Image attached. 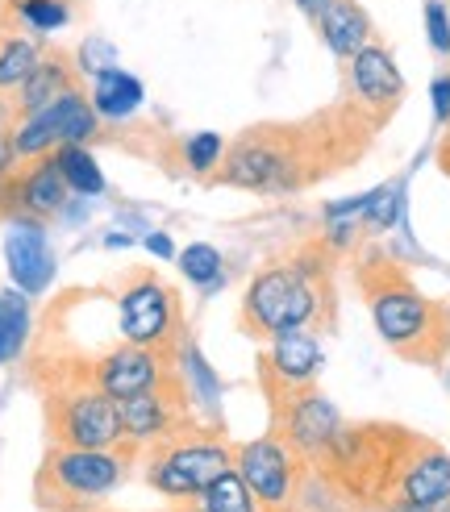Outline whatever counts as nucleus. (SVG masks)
I'll list each match as a JSON object with an SVG mask.
<instances>
[{
	"mask_svg": "<svg viewBox=\"0 0 450 512\" xmlns=\"http://www.w3.org/2000/svg\"><path fill=\"white\" fill-rule=\"evenodd\" d=\"M317 34L346 63V59H355L359 50L375 38V25H371V17H367V9L359 5V0H334V5L321 13Z\"/></svg>",
	"mask_w": 450,
	"mask_h": 512,
	"instance_id": "19",
	"label": "nucleus"
},
{
	"mask_svg": "<svg viewBox=\"0 0 450 512\" xmlns=\"http://www.w3.org/2000/svg\"><path fill=\"white\" fill-rule=\"evenodd\" d=\"M446 500H450V454L438 442L421 438L405 475H400V483H396L388 508H396V512H434Z\"/></svg>",
	"mask_w": 450,
	"mask_h": 512,
	"instance_id": "13",
	"label": "nucleus"
},
{
	"mask_svg": "<svg viewBox=\"0 0 450 512\" xmlns=\"http://www.w3.org/2000/svg\"><path fill=\"white\" fill-rule=\"evenodd\" d=\"M225 471H234V446L225 442L221 425L188 421L150 442L146 479L163 496H200Z\"/></svg>",
	"mask_w": 450,
	"mask_h": 512,
	"instance_id": "6",
	"label": "nucleus"
},
{
	"mask_svg": "<svg viewBox=\"0 0 450 512\" xmlns=\"http://www.w3.org/2000/svg\"><path fill=\"white\" fill-rule=\"evenodd\" d=\"M255 367H259V388L267 396V413L271 421H280L288 408H296V400L317 392L321 346L309 334H280L267 342V350H259Z\"/></svg>",
	"mask_w": 450,
	"mask_h": 512,
	"instance_id": "9",
	"label": "nucleus"
},
{
	"mask_svg": "<svg viewBox=\"0 0 450 512\" xmlns=\"http://www.w3.org/2000/svg\"><path fill=\"white\" fill-rule=\"evenodd\" d=\"M342 75H346V100L359 113H367L380 130L396 117V109L405 105V92H409L405 75H400L392 50L380 38H371L355 59H346Z\"/></svg>",
	"mask_w": 450,
	"mask_h": 512,
	"instance_id": "12",
	"label": "nucleus"
},
{
	"mask_svg": "<svg viewBox=\"0 0 450 512\" xmlns=\"http://www.w3.org/2000/svg\"><path fill=\"white\" fill-rule=\"evenodd\" d=\"M300 467H309V458H300L275 429L255 442L234 446V471L246 479V488L255 492V500L271 512L292 504V496L300 488Z\"/></svg>",
	"mask_w": 450,
	"mask_h": 512,
	"instance_id": "11",
	"label": "nucleus"
},
{
	"mask_svg": "<svg viewBox=\"0 0 450 512\" xmlns=\"http://www.w3.org/2000/svg\"><path fill=\"white\" fill-rule=\"evenodd\" d=\"M134 450H138L134 442H121L113 450H75V446L50 450L38 475V496L55 508H84L96 496L117 488Z\"/></svg>",
	"mask_w": 450,
	"mask_h": 512,
	"instance_id": "8",
	"label": "nucleus"
},
{
	"mask_svg": "<svg viewBox=\"0 0 450 512\" xmlns=\"http://www.w3.org/2000/svg\"><path fill=\"white\" fill-rule=\"evenodd\" d=\"M55 159H59V171H63V179H67L71 192L96 196L100 188H105V175H100L96 159L88 155L84 146H55Z\"/></svg>",
	"mask_w": 450,
	"mask_h": 512,
	"instance_id": "23",
	"label": "nucleus"
},
{
	"mask_svg": "<svg viewBox=\"0 0 450 512\" xmlns=\"http://www.w3.org/2000/svg\"><path fill=\"white\" fill-rule=\"evenodd\" d=\"M146 246L155 250V254H171V242H167L163 234H150V238H146Z\"/></svg>",
	"mask_w": 450,
	"mask_h": 512,
	"instance_id": "31",
	"label": "nucleus"
},
{
	"mask_svg": "<svg viewBox=\"0 0 450 512\" xmlns=\"http://www.w3.org/2000/svg\"><path fill=\"white\" fill-rule=\"evenodd\" d=\"M425 25H430V42H434L438 55H450V21H446L442 0H430V5H425Z\"/></svg>",
	"mask_w": 450,
	"mask_h": 512,
	"instance_id": "27",
	"label": "nucleus"
},
{
	"mask_svg": "<svg viewBox=\"0 0 450 512\" xmlns=\"http://www.w3.org/2000/svg\"><path fill=\"white\" fill-rule=\"evenodd\" d=\"M92 138H96V105L84 96V88L50 100L38 113H25V121L9 134L13 159H42L55 146H84Z\"/></svg>",
	"mask_w": 450,
	"mask_h": 512,
	"instance_id": "10",
	"label": "nucleus"
},
{
	"mask_svg": "<svg viewBox=\"0 0 450 512\" xmlns=\"http://www.w3.org/2000/svg\"><path fill=\"white\" fill-rule=\"evenodd\" d=\"M330 5H334V0H296V9H300V13H305V17L313 21V25L321 21V13H325V9H330Z\"/></svg>",
	"mask_w": 450,
	"mask_h": 512,
	"instance_id": "29",
	"label": "nucleus"
},
{
	"mask_svg": "<svg viewBox=\"0 0 450 512\" xmlns=\"http://www.w3.org/2000/svg\"><path fill=\"white\" fill-rule=\"evenodd\" d=\"M92 105L100 117H130L142 105V84L121 67H105L92 75Z\"/></svg>",
	"mask_w": 450,
	"mask_h": 512,
	"instance_id": "20",
	"label": "nucleus"
},
{
	"mask_svg": "<svg viewBox=\"0 0 450 512\" xmlns=\"http://www.w3.org/2000/svg\"><path fill=\"white\" fill-rule=\"evenodd\" d=\"M75 88H80V71H75L67 50H42V59L34 63V71L25 75V84L17 88V109L38 113L50 105V100H59Z\"/></svg>",
	"mask_w": 450,
	"mask_h": 512,
	"instance_id": "17",
	"label": "nucleus"
},
{
	"mask_svg": "<svg viewBox=\"0 0 450 512\" xmlns=\"http://www.w3.org/2000/svg\"><path fill=\"white\" fill-rule=\"evenodd\" d=\"M421 442L417 429L392 425V421H342L334 442L325 446L309 467L346 500L363 504H392V492L405 475L409 458Z\"/></svg>",
	"mask_w": 450,
	"mask_h": 512,
	"instance_id": "4",
	"label": "nucleus"
},
{
	"mask_svg": "<svg viewBox=\"0 0 450 512\" xmlns=\"http://www.w3.org/2000/svg\"><path fill=\"white\" fill-rule=\"evenodd\" d=\"M338 246L330 238H309L292 254L267 263L238 304V329L255 342L280 334H325L338 325V288H334Z\"/></svg>",
	"mask_w": 450,
	"mask_h": 512,
	"instance_id": "2",
	"label": "nucleus"
},
{
	"mask_svg": "<svg viewBox=\"0 0 450 512\" xmlns=\"http://www.w3.org/2000/svg\"><path fill=\"white\" fill-rule=\"evenodd\" d=\"M117 329L125 342L155 350L167 363H180V354H184L180 292L155 271H134L117 296Z\"/></svg>",
	"mask_w": 450,
	"mask_h": 512,
	"instance_id": "7",
	"label": "nucleus"
},
{
	"mask_svg": "<svg viewBox=\"0 0 450 512\" xmlns=\"http://www.w3.org/2000/svg\"><path fill=\"white\" fill-rule=\"evenodd\" d=\"M67 179L59 171V159H55V150L50 155H42L38 167L25 171L17 184H13V200H17V209L21 213H34V217H55L63 213V204H67Z\"/></svg>",
	"mask_w": 450,
	"mask_h": 512,
	"instance_id": "18",
	"label": "nucleus"
},
{
	"mask_svg": "<svg viewBox=\"0 0 450 512\" xmlns=\"http://www.w3.org/2000/svg\"><path fill=\"white\" fill-rule=\"evenodd\" d=\"M434 109L442 121H450V80H438L434 84Z\"/></svg>",
	"mask_w": 450,
	"mask_h": 512,
	"instance_id": "28",
	"label": "nucleus"
},
{
	"mask_svg": "<svg viewBox=\"0 0 450 512\" xmlns=\"http://www.w3.org/2000/svg\"><path fill=\"white\" fill-rule=\"evenodd\" d=\"M221 155H225V142H221L217 134H192V138L184 142V163H188L196 175H213L217 163H221Z\"/></svg>",
	"mask_w": 450,
	"mask_h": 512,
	"instance_id": "24",
	"label": "nucleus"
},
{
	"mask_svg": "<svg viewBox=\"0 0 450 512\" xmlns=\"http://www.w3.org/2000/svg\"><path fill=\"white\" fill-rule=\"evenodd\" d=\"M9 13L21 30L50 34V30H63L75 17V0H9Z\"/></svg>",
	"mask_w": 450,
	"mask_h": 512,
	"instance_id": "21",
	"label": "nucleus"
},
{
	"mask_svg": "<svg viewBox=\"0 0 450 512\" xmlns=\"http://www.w3.org/2000/svg\"><path fill=\"white\" fill-rule=\"evenodd\" d=\"M442 367H446V383H450V358H446V363H442Z\"/></svg>",
	"mask_w": 450,
	"mask_h": 512,
	"instance_id": "33",
	"label": "nucleus"
},
{
	"mask_svg": "<svg viewBox=\"0 0 450 512\" xmlns=\"http://www.w3.org/2000/svg\"><path fill=\"white\" fill-rule=\"evenodd\" d=\"M200 512H259V500L238 471H225L200 492Z\"/></svg>",
	"mask_w": 450,
	"mask_h": 512,
	"instance_id": "22",
	"label": "nucleus"
},
{
	"mask_svg": "<svg viewBox=\"0 0 450 512\" xmlns=\"http://www.w3.org/2000/svg\"><path fill=\"white\" fill-rule=\"evenodd\" d=\"M355 284L367 300V313L396 358L413 367H442L450 358V304L417 288L409 267L388 250L367 246L355 259Z\"/></svg>",
	"mask_w": 450,
	"mask_h": 512,
	"instance_id": "3",
	"label": "nucleus"
},
{
	"mask_svg": "<svg viewBox=\"0 0 450 512\" xmlns=\"http://www.w3.org/2000/svg\"><path fill=\"white\" fill-rule=\"evenodd\" d=\"M375 125L350 100H334L292 121H259L225 146L213 184L242 192H305L338 171H350L375 146Z\"/></svg>",
	"mask_w": 450,
	"mask_h": 512,
	"instance_id": "1",
	"label": "nucleus"
},
{
	"mask_svg": "<svg viewBox=\"0 0 450 512\" xmlns=\"http://www.w3.org/2000/svg\"><path fill=\"white\" fill-rule=\"evenodd\" d=\"M396 209H400L396 188H380V192H371V196H367V204H363V225L371 229V234H384V229L396 221Z\"/></svg>",
	"mask_w": 450,
	"mask_h": 512,
	"instance_id": "26",
	"label": "nucleus"
},
{
	"mask_svg": "<svg viewBox=\"0 0 450 512\" xmlns=\"http://www.w3.org/2000/svg\"><path fill=\"white\" fill-rule=\"evenodd\" d=\"M163 367H171V363H167V358H159L155 350L117 338L113 346H105L96 354L92 379H96V388H105L113 400H125L134 392H146L150 383L163 375Z\"/></svg>",
	"mask_w": 450,
	"mask_h": 512,
	"instance_id": "14",
	"label": "nucleus"
},
{
	"mask_svg": "<svg viewBox=\"0 0 450 512\" xmlns=\"http://www.w3.org/2000/svg\"><path fill=\"white\" fill-rule=\"evenodd\" d=\"M13 21V13H9V0H0V25H9Z\"/></svg>",
	"mask_w": 450,
	"mask_h": 512,
	"instance_id": "32",
	"label": "nucleus"
},
{
	"mask_svg": "<svg viewBox=\"0 0 450 512\" xmlns=\"http://www.w3.org/2000/svg\"><path fill=\"white\" fill-rule=\"evenodd\" d=\"M5 259H9V275L21 292H42L55 275V254L46 246V234L38 229V221H21L9 229L5 238Z\"/></svg>",
	"mask_w": 450,
	"mask_h": 512,
	"instance_id": "16",
	"label": "nucleus"
},
{
	"mask_svg": "<svg viewBox=\"0 0 450 512\" xmlns=\"http://www.w3.org/2000/svg\"><path fill=\"white\" fill-rule=\"evenodd\" d=\"M438 167L450 175V121H446V134H442V142H438Z\"/></svg>",
	"mask_w": 450,
	"mask_h": 512,
	"instance_id": "30",
	"label": "nucleus"
},
{
	"mask_svg": "<svg viewBox=\"0 0 450 512\" xmlns=\"http://www.w3.org/2000/svg\"><path fill=\"white\" fill-rule=\"evenodd\" d=\"M180 267H184V275L192 279V284H213V279L221 275V254L205 242H196L180 254Z\"/></svg>",
	"mask_w": 450,
	"mask_h": 512,
	"instance_id": "25",
	"label": "nucleus"
},
{
	"mask_svg": "<svg viewBox=\"0 0 450 512\" xmlns=\"http://www.w3.org/2000/svg\"><path fill=\"white\" fill-rule=\"evenodd\" d=\"M34 379L42 388L46 429L59 446L113 450L125 442L121 408L105 388H96L88 379H75V375H34Z\"/></svg>",
	"mask_w": 450,
	"mask_h": 512,
	"instance_id": "5",
	"label": "nucleus"
},
{
	"mask_svg": "<svg viewBox=\"0 0 450 512\" xmlns=\"http://www.w3.org/2000/svg\"><path fill=\"white\" fill-rule=\"evenodd\" d=\"M338 425H342L338 408L321 396V388L309 392L305 400H296V408H288L280 421H271V429L280 433V438H284L300 458H309V463H313V458H317L325 446L334 442Z\"/></svg>",
	"mask_w": 450,
	"mask_h": 512,
	"instance_id": "15",
	"label": "nucleus"
}]
</instances>
